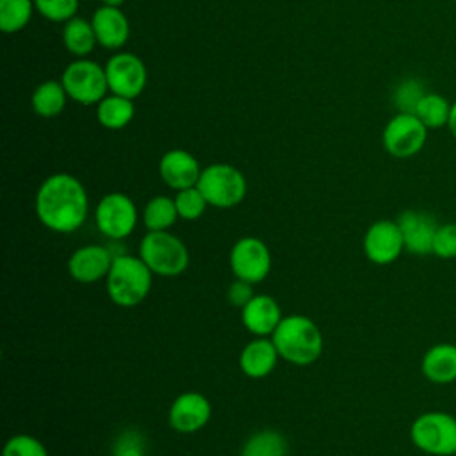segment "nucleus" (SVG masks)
<instances>
[{
  "label": "nucleus",
  "mask_w": 456,
  "mask_h": 456,
  "mask_svg": "<svg viewBox=\"0 0 456 456\" xmlns=\"http://www.w3.org/2000/svg\"><path fill=\"white\" fill-rule=\"evenodd\" d=\"M39 223L55 233L77 232L87 219L89 198L84 183L69 173L46 176L34 200Z\"/></svg>",
  "instance_id": "1"
},
{
  "label": "nucleus",
  "mask_w": 456,
  "mask_h": 456,
  "mask_svg": "<svg viewBox=\"0 0 456 456\" xmlns=\"http://www.w3.org/2000/svg\"><path fill=\"white\" fill-rule=\"evenodd\" d=\"M280 358L292 365L306 367L319 360L322 353V333L306 315H285L271 335Z\"/></svg>",
  "instance_id": "2"
},
{
  "label": "nucleus",
  "mask_w": 456,
  "mask_h": 456,
  "mask_svg": "<svg viewBox=\"0 0 456 456\" xmlns=\"http://www.w3.org/2000/svg\"><path fill=\"white\" fill-rule=\"evenodd\" d=\"M153 273L139 255H114L112 265L105 278L109 299L123 308L137 306L151 290Z\"/></svg>",
  "instance_id": "3"
},
{
  "label": "nucleus",
  "mask_w": 456,
  "mask_h": 456,
  "mask_svg": "<svg viewBox=\"0 0 456 456\" xmlns=\"http://www.w3.org/2000/svg\"><path fill=\"white\" fill-rule=\"evenodd\" d=\"M411 444L429 456H456V417L444 410L417 415L410 426Z\"/></svg>",
  "instance_id": "4"
},
{
  "label": "nucleus",
  "mask_w": 456,
  "mask_h": 456,
  "mask_svg": "<svg viewBox=\"0 0 456 456\" xmlns=\"http://www.w3.org/2000/svg\"><path fill=\"white\" fill-rule=\"evenodd\" d=\"M142 262L157 276L173 278L182 274L189 265V249L185 242L167 232H148L139 242Z\"/></svg>",
  "instance_id": "5"
},
{
  "label": "nucleus",
  "mask_w": 456,
  "mask_h": 456,
  "mask_svg": "<svg viewBox=\"0 0 456 456\" xmlns=\"http://www.w3.org/2000/svg\"><path fill=\"white\" fill-rule=\"evenodd\" d=\"M198 189L210 207L233 208L246 198L248 182L242 171L226 162H216L203 167Z\"/></svg>",
  "instance_id": "6"
},
{
  "label": "nucleus",
  "mask_w": 456,
  "mask_h": 456,
  "mask_svg": "<svg viewBox=\"0 0 456 456\" xmlns=\"http://www.w3.org/2000/svg\"><path fill=\"white\" fill-rule=\"evenodd\" d=\"M68 96L80 105H98L109 93L105 66L87 57L71 61L61 77Z\"/></svg>",
  "instance_id": "7"
},
{
  "label": "nucleus",
  "mask_w": 456,
  "mask_h": 456,
  "mask_svg": "<svg viewBox=\"0 0 456 456\" xmlns=\"http://www.w3.org/2000/svg\"><path fill=\"white\" fill-rule=\"evenodd\" d=\"M383 148L395 159L417 155L428 141V126L410 112H397L383 128Z\"/></svg>",
  "instance_id": "8"
},
{
  "label": "nucleus",
  "mask_w": 456,
  "mask_h": 456,
  "mask_svg": "<svg viewBox=\"0 0 456 456\" xmlns=\"http://www.w3.org/2000/svg\"><path fill=\"white\" fill-rule=\"evenodd\" d=\"M137 207L125 192L105 194L94 208V223L102 235L121 240L128 237L137 224Z\"/></svg>",
  "instance_id": "9"
},
{
  "label": "nucleus",
  "mask_w": 456,
  "mask_h": 456,
  "mask_svg": "<svg viewBox=\"0 0 456 456\" xmlns=\"http://www.w3.org/2000/svg\"><path fill=\"white\" fill-rule=\"evenodd\" d=\"M230 269L237 280L260 283L271 273L273 258L267 244L253 235L240 237L230 249Z\"/></svg>",
  "instance_id": "10"
},
{
  "label": "nucleus",
  "mask_w": 456,
  "mask_h": 456,
  "mask_svg": "<svg viewBox=\"0 0 456 456\" xmlns=\"http://www.w3.org/2000/svg\"><path fill=\"white\" fill-rule=\"evenodd\" d=\"M109 93L137 98L148 82V69L141 57L132 52H118L105 64Z\"/></svg>",
  "instance_id": "11"
},
{
  "label": "nucleus",
  "mask_w": 456,
  "mask_h": 456,
  "mask_svg": "<svg viewBox=\"0 0 456 456\" xmlns=\"http://www.w3.org/2000/svg\"><path fill=\"white\" fill-rule=\"evenodd\" d=\"M403 251L406 249L397 221L378 219L367 228L363 235V253L367 260H370L372 264H394Z\"/></svg>",
  "instance_id": "12"
},
{
  "label": "nucleus",
  "mask_w": 456,
  "mask_h": 456,
  "mask_svg": "<svg viewBox=\"0 0 456 456\" xmlns=\"http://www.w3.org/2000/svg\"><path fill=\"white\" fill-rule=\"evenodd\" d=\"M210 415H212L210 401L203 394L196 390H189L175 397L167 411V422L175 431L191 435L205 428L210 420Z\"/></svg>",
  "instance_id": "13"
},
{
  "label": "nucleus",
  "mask_w": 456,
  "mask_h": 456,
  "mask_svg": "<svg viewBox=\"0 0 456 456\" xmlns=\"http://www.w3.org/2000/svg\"><path fill=\"white\" fill-rule=\"evenodd\" d=\"M395 221L403 233L404 249L408 253L417 256L431 255L433 239H435L438 223L429 212L408 208V210H403Z\"/></svg>",
  "instance_id": "14"
},
{
  "label": "nucleus",
  "mask_w": 456,
  "mask_h": 456,
  "mask_svg": "<svg viewBox=\"0 0 456 456\" xmlns=\"http://www.w3.org/2000/svg\"><path fill=\"white\" fill-rule=\"evenodd\" d=\"M114 255L102 244H86L77 248L68 258V273L78 283H96L105 280Z\"/></svg>",
  "instance_id": "15"
},
{
  "label": "nucleus",
  "mask_w": 456,
  "mask_h": 456,
  "mask_svg": "<svg viewBox=\"0 0 456 456\" xmlns=\"http://www.w3.org/2000/svg\"><path fill=\"white\" fill-rule=\"evenodd\" d=\"M201 171L203 167L200 166L198 159L187 150H167L159 160V175L162 182L173 191L194 187Z\"/></svg>",
  "instance_id": "16"
},
{
  "label": "nucleus",
  "mask_w": 456,
  "mask_h": 456,
  "mask_svg": "<svg viewBox=\"0 0 456 456\" xmlns=\"http://www.w3.org/2000/svg\"><path fill=\"white\" fill-rule=\"evenodd\" d=\"M98 45L107 50H119L130 37V23L121 7L102 5L91 18Z\"/></svg>",
  "instance_id": "17"
},
{
  "label": "nucleus",
  "mask_w": 456,
  "mask_h": 456,
  "mask_svg": "<svg viewBox=\"0 0 456 456\" xmlns=\"http://www.w3.org/2000/svg\"><path fill=\"white\" fill-rule=\"evenodd\" d=\"M281 319L278 301L267 294H255L251 301L240 308L242 326L255 337H271Z\"/></svg>",
  "instance_id": "18"
},
{
  "label": "nucleus",
  "mask_w": 456,
  "mask_h": 456,
  "mask_svg": "<svg viewBox=\"0 0 456 456\" xmlns=\"http://www.w3.org/2000/svg\"><path fill=\"white\" fill-rule=\"evenodd\" d=\"M280 360L278 349L271 337H255L248 342L239 356L240 370L253 379L269 376Z\"/></svg>",
  "instance_id": "19"
},
{
  "label": "nucleus",
  "mask_w": 456,
  "mask_h": 456,
  "mask_svg": "<svg viewBox=\"0 0 456 456\" xmlns=\"http://www.w3.org/2000/svg\"><path fill=\"white\" fill-rule=\"evenodd\" d=\"M420 370L429 383L449 385L456 381V344L438 342L426 349Z\"/></svg>",
  "instance_id": "20"
},
{
  "label": "nucleus",
  "mask_w": 456,
  "mask_h": 456,
  "mask_svg": "<svg viewBox=\"0 0 456 456\" xmlns=\"http://www.w3.org/2000/svg\"><path fill=\"white\" fill-rule=\"evenodd\" d=\"M68 93L62 86L61 80H43L41 84L36 86L32 98H30V105L32 110L39 116V118H57L68 102Z\"/></svg>",
  "instance_id": "21"
},
{
  "label": "nucleus",
  "mask_w": 456,
  "mask_h": 456,
  "mask_svg": "<svg viewBox=\"0 0 456 456\" xmlns=\"http://www.w3.org/2000/svg\"><path fill=\"white\" fill-rule=\"evenodd\" d=\"M135 114V105L130 98L119 94H107L96 105V119L103 128L121 130L125 128Z\"/></svg>",
  "instance_id": "22"
},
{
  "label": "nucleus",
  "mask_w": 456,
  "mask_h": 456,
  "mask_svg": "<svg viewBox=\"0 0 456 456\" xmlns=\"http://www.w3.org/2000/svg\"><path fill=\"white\" fill-rule=\"evenodd\" d=\"M62 43L64 48L75 57L89 55L98 45L93 23L80 16L71 18L62 27Z\"/></svg>",
  "instance_id": "23"
},
{
  "label": "nucleus",
  "mask_w": 456,
  "mask_h": 456,
  "mask_svg": "<svg viewBox=\"0 0 456 456\" xmlns=\"http://www.w3.org/2000/svg\"><path fill=\"white\" fill-rule=\"evenodd\" d=\"M175 198L157 194L142 208V223L148 232H167L178 219Z\"/></svg>",
  "instance_id": "24"
},
{
  "label": "nucleus",
  "mask_w": 456,
  "mask_h": 456,
  "mask_svg": "<svg viewBox=\"0 0 456 456\" xmlns=\"http://www.w3.org/2000/svg\"><path fill=\"white\" fill-rule=\"evenodd\" d=\"M287 440L280 431L260 429L244 442L240 456H287Z\"/></svg>",
  "instance_id": "25"
},
{
  "label": "nucleus",
  "mask_w": 456,
  "mask_h": 456,
  "mask_svg": "<svg viewBox=\"0 0 456 456\" xmlns=\"http://www.w3.org/2000/svg\"><path fill=\"white\" fill-rule=\"evenodd\" d=\"M449 100L438 93H426L415 107V116L428 126V130H436L447 126L451 114Z\"/></svg>",
  "instance_id": "26"
},
{
  "label": "nucleus",
  "mask_w": 456,
  "mask_h": 456,
  "mask_svg": "<svg viewBox=\"0 0 456 456\" xmlns=\"http://www.w3.org/2000/svg\"><path fill=\"white\" fill-rule=\"evenodd\" d=\"M36 11L34 0H0V28L4 34L23 30Z\"/></svg>",
  "instance_id": "27"
},
{
  "label": "nucleus",
  "mask_w": 456,
  "mask_h": 456,
  "mask_svg": "<svg viewBox=\"0 0 456 456\" xmlns=\"http://www.w3.org/2000/svg\"><path fill=\"white\" fill-rule=\"evenodd\" d=\"M173 198H175V205L180 219H185V221L200 219L205 214L207 207H210L205 196L201 194V191L198 189V185L176 191Z\"/></svg>",
  "instance_id": "28"
},
{
  "label": "nucleus",
  "mask_w": 456,
  "mask_h": 456,
  "mask_svg": "<svg viewBox=\"0 0 456 456\" xmlns=\"http://www.w3.org/2000/svg\"><path fill=\"white\" fill-rule=\"evenodd\" d=\"M36 11L53 23H66L75 18L78 0H34Z\"/></svg>",
  "instance_id": "29"
},
{
  "label": "nucleus",
  "mask_w": 456,
  "mask_h": 456,
  "mask_svg": "<svg viewBox=\"0 0 456 456\" xmlns=\"http://www.w3.org/2000/svg\"><path fill=\"white\" fill-rule=\"evenodd\" d=\"M2 456H48V451L39 438L18 433L5 442Z\"/></svg>",
  "instance_id": "30"
},
{
  "label": "nucleus",
  "mask_w": 456,
  "mask_h": 456,
  "mask_svg": "<svg viewBox=\"0 0 456 456\" xmlns=\"http://www.w3.org/2000/svg\"><path fill=\"white\" fill-rule=\"evenodd\" d=\"M428 91L424 89V86L415 80V78H406L403 80L395 93H394V102H395V107L399 109V112H410L413 114L415 112V107L417 103L420 102V98L426 94Z\"/></svg>",
  "instance_id": "31"
},
{
  "label": "nucleus",
  "mask_w": 456,
  "mask_h": 456,
  "mask_svg": "<svg viewBox=\"0 0 456 456\" xmlns=\"http://www.w3.org/2000/svg\"><path fill=\"white\" fill-rule=\"evenodd\" d=\"M431 255H435L442 260L456 258V223L438 224L435 239H433Z\"/></svg>",
  "instance_id": "32"
},
{
  "label": "nucleus",
  "mask_w": 456,
  "mask_h": 456,
  "mask_svg": "<svg viewBox=\"0 0 456 456\" xmlns=\"http://www.w3.org/2000/svg\"><path fill=\"white\" fill-rule=\"evenodd\" d=\"M253 296H255V294H253V283H248V281L237 280V278H235V281L230 283V287H228V290H226V299H228V303L233 305V306H237V308L246 306V305L251 301Z\"/></svg>",
  "instance_id": "33"
},
{
  "label": "nucleus",
  "mask_w": 456,
  "mask_h": 456,
  "mask_svg": "<svg viewBox=\"0 0 456 456\" xmlns=\"http://www.w3.org/2000/svg\"><path fill=\"white\" fill-rule=\"evenodd\" d=\"M116 456H142V445L139 442L137 433L128 431L118 440Z\"/></svg>",
  "instance_id": "34"
},
{
  "label": "nucleus",
  "mask_w": 456,
  "mask_h": 456,
  "mask_svg": "<svg viewBox=\"0 0 456 456\" xmlns=\"http://www.w3.org/2000/svg\"><path fill=\"white\" fill-rule=\"evenodd\" d=\"M447 128H449V132L452 134V137L456 139V102L451 105V114H449Z\"/></svg>",
  "instance_id": "35"
},
{
  "label": "nucleus",
  "mask_w": 456,
  "mask_h": 456,
  "mask_svg": "<svg viewBox=\"0 0 456 456\" xmlns=\"http://www.w3.org/2000/svg\"><path fill=\"white\" fill-rule=\"evenodd\" d=\"M125 0H102V5H110V7H121Z\"/></svg>",
  "instance_id": "36"
}]
</instances>
